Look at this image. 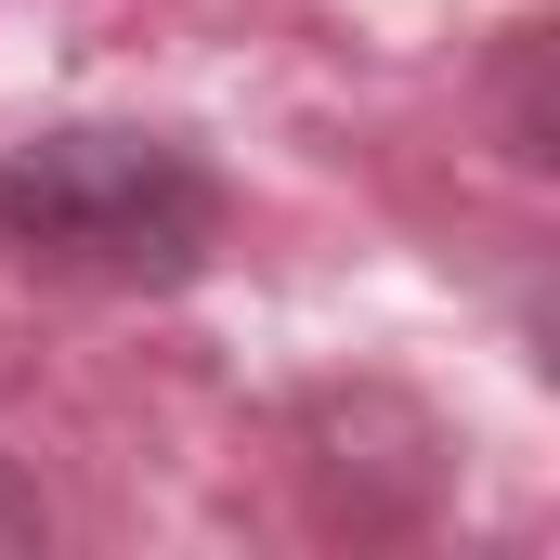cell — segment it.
I'll return each instance as SVG.
<instances>
[{"mask_svg": "<svg viewBox=\"0 0 560 560\" xmlns=\"http://www.w3.org/2000/svg\"><path fill=\"white\" fill-rule=\"evenodd\" d=\"M0 248L92 287H196L222 248V170L131 118L26 131L0 143Z\"/></svg>", "mask_w": 560, "mask_h": 560, "instance_id": "6da1fadb", "label": "cell"}, {"mask_svg": "<svg viewBox=\"0 0 560 560\" xmlns=\"http://www.w3.org/2000/svg\"><path fill=\"white\" fill-rule=\"evenodd\" d=\"M39 535H52V509H39V482H13V469H0V548H39Z\"/></svg>", "mask_w": 560, "mask_h": 560, "instance_id": "7a4b0ae2", "label": "cell"}]
</instances>
